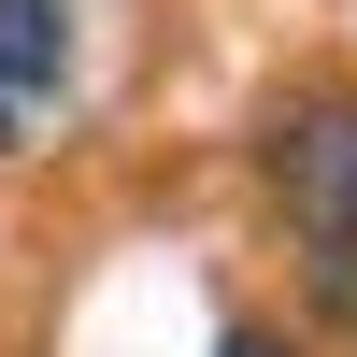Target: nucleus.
Returning a JSON list of instances; mask_svg holds the SVG:
<instances>
[{
	"instance_id": "f257e3e1",
	"label": "nucleus",
	"mask_w": 357,
	"mask_h": 357,
	"mask_svg": "<svg viewBox=\"0 0 357 357\" xmlns=\"http://www.w3.org/2000/svg\"><path fill=\"white\" fill-rule=\"evenodd\" d=\"M257 172H272L286 200V243H301V301L357 329V100H286L272 129H257Z\"/></svg>"
},
{
	"instance_id": "f03ea898",
	"label": "nucleus",
	"mask_w": 357,
	"mask_h": 357,
	"mask_svg": "<svg viewBox=\"0 0 357 357\" xmlns=\"http://www.w3.org/2000/svg\"><path fill=\"white\" fill-rule=\"evenodd\" d=\"M72 100V0H0V158Z\"/></svg>"
},
{
	"instance_id": "7ed1b4c3",
	"label": "nucleus",
	"mask_w": 357,
	"mask_h": 357,
	"mask_svg": "<svg viewBox=\"0 0 357 357\" xmlns=\"http://www.w3.org/2000/svg\"><path fill=\"white\" fill-rule=\"evenodd\" d=\"M215 357H301V343H286V329H229Z\"/></svg>"
}]
</instances>
